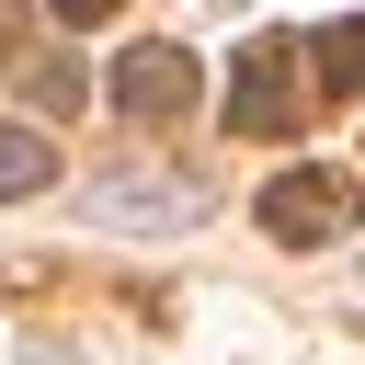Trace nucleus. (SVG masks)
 Instances as JSON below:
<instances>
[{"label": "nucleus", "instance_id": "1", "mask_svg": "<svg viewBox=\"0 0 365 365\" xmlns=\"http://www.w3.org/2000/svg\"><path fill=\"white\" fill-rule=\"evenodd\" d=\"M354 217H365V182H354V171H331V160H297V171H274V182H262V228H274V240H297V251H308V240H342Z\"/></svg>", "mask_w": 365, "mask_h": 365}, {"label": "nucleus", "instance_id": "2", "mask_svg": "<svg viewBox=\"0 0 365 365\" xmlns=\"http://www.w3.org/2000/svg\"><path fill=\"white\" fill-rule=\"evenodd\" d=\"M297 114H308V91H297V46H285V34H251L240 68H228V125H240V137H285Z\"/></svg>", "mask_w": 365, "mask_h": 365}, {"label": "nucleus", "instance_id": "3", "mask_svg": "<svg viewBox=\"0 0 365 365\" xmlns=\"http://www.w3.org/2000/svg\"><path fill=\"white\" fill-rule=\"evenodd\" d=\"M80 217L91 228H194L205 194L171 182V171H114V182H80Z\"/></svg>", "mask_w": 365, "mask_h": 365}, {"label": "nucleus", "instance_id": "4", "mask_svg": "<svg viewBox=\"0 0 365 365\" xmlns=\"http://www.w3.org/2000/svg\"><path fill=\"white\" fill-rule=\"evenodd\" d=\"M194 91H205V68H194L182 46H125V57H114V103H125L137 125H171Z\"/></svg>", "mask_w": 365, "mask_h": 365}, {"label": "nucleus", "instance_id": "5", "mask_svg": "<svg viewBox=\"0 0 365 365\" xmlns=\"http://www.w3.org/2000/svg\"><path fill=\"white\" fill-rule=\"evenodd\" d=\"M46 182H57L46 125H0V205H23V194H46Z\"/></svg>", "mask_w": 365, "mask_h": 365}, {"label": "nucleus", "instance_id": "6", "mask_svg": "<svg viewBox=\"0 0 365 365\" xmlns=\"http://www.w3.org/2000/svg\"><path fill=\"white\" fill-rule=\"evenodd\" d=\"M319 80L331 91H365V23H331L319 34Z\"/></svg>", "mask_w": 365, "mask_h": 365}, {"label": "nucleus", "instance_id": "7", "mask_svg": "<svg viewBox=\"0 0 365 365\" xmlns=\"http://www.w3.org/2000/svg\"><path fill=\"white\" fill-rule=\"evenodd\" d=\"M57 23H103V11H125V0H46Z\"/></svg>", "mask_w": 365, "mask_h": 365}, {"label": "nucleus", "instance_id": "8", "mask_svg": "<svg viewBox=\"0 0 365 365\" xmlns=\"http://www.w3.org/2000/svg\"><path fill=\"white\" fill-rule=\"evenodd\" d=\"M11 34H23V23H11V0H0V57H11Z\"/></svg>", "mask_w": 365, "mask_h": 365}, {"label": "nucleus", "instance_id": "9", "mask_svg": "<svg viewBox=\"0 0 365 365\" xmlns=\"http://www.w3.org/2000/svg\"><path fill=\"white\" fill-rule=\"evenodd\" d=\"M23 365H68V354H23Z\"/></svg>", "mask_w": 365, "mask_h": 365}]
</instances>
